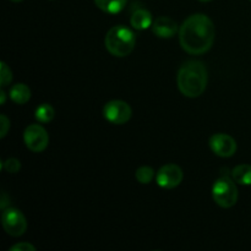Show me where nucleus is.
<instances>
[{
	"instance_id": "f257e3e1",
	"label": "nucleus",
	"mask_w": 251,
	"mask_h": 251,
	"mask_svg": "<svg viewBox=\"0 0 251 251\" xmlns=\"http://www.w3.org/2000/svg\"><path fill=\"white\" fill-rule=\"evenodd\" d=\"M216 37L212 20L203 14L189 16L179 27V42L186 53L200 55L211 49Z\"/></svg>"
},
{
	"instance_id": "f03ea898",
	"label": "nucleus",
	"mask_w": 251,
	"mask_h": 251,
	"mask_svg": "<svg viewBox=\"0 0 251 251\" xmlns=\"http://www.w3.org/2000/svg\"><path fill=\"white\" fill-rule=\"evenodd\" d=\"M207 69L199 60L185 61L178 71V88L185 97H200L207 87Z\"/></svg>"
},
{
	"instance_id": "7ed1b4c3",
	"label": "nucleus",
	"mask_w": 251,
	"mask_h": 251,
	"mask_svg": "<svg viewBox=\"0 0 251 251\" xmlns=\"http://www.w3.org/2000/svg\"><path fill=\"white\" fill-rule=\"evenodd\" d=\"M136 37L134 32L123 25L113 26L105 34L104 46L112 55L124 58L134 50Z\"/></svg>"
},
{
	"instance_id": "20e7f679",
	"label": "nucleus",
	"mask_w": 251,
	"mask_h": 251,
	"mask_svg": "<svg viewBox=\"0 0 251 251\" xmlns=\"http://www.w3.org/2000/svg\"><path fill=\"white\" fill-rule=\"evenodd\" d=\"M212 196L215 202L223 208H229L237 203L238 188L229 176H222L215 181L212 186Z\"/></svg>"
},
{
	"instance_id": "39448f33",
	"label": "nucleus",
	"mask_w": 251,
	"mask_h": 251,
	"mask_svg": "<svg viewBox=\"0 0 251 251\" xmlns=\"http://www.w3.org/2000/svg\"><path fill=\"white\" fill-rule=\"evenodd\" d=\"M1 223L5 232L11 237H21L27 229V221L24 213L14 207L2 210Z\"/></svg>"
},
{
	"instance_id": "423d86ee",
	"label": "nucleus",
	"mask_w": 251,
	"mask_h": 251,
	"mask_svg": "<svg viewBox=\"0 0 251 251\" xmlns=\"http://www.w3.org/2000/svg\"><path fill=\"white\" fill-rule=\"evenodd\" d=\"M24 141L27 149L32 152H43L49 144L47 130L39 124H32L26 127L24 132Z\"/></svg>"
},
{
	"instance_id": "0eeeda50",
	"label": "nucleus",
	"mask_w": 251,
	"mask_h": 251,
	"mask_svg": "<svg viewBox=\"0 0 251 251\" xmlns=\"http://www.w3.org/2000/svg\"><path fill=\"white\" fill-rule=\"evenodd\" d=\"M131 114V107L126 102H124V100H110L103 108V115L112 124H125V123H127L130 120Z\"/></svg>"
},
{
	"instance_id": "6e6552de",
	"label": "nucleus",
	"mask_w": 251,
	"mask_h": 251,
	"mask_svg": "<svg viewBox=\"0 0 251 251\" xmlns=\"http://www.w3.org/2000/svg\"><path fill=\"white\" fill-rule=\"evenodd\" d=\"M183 171L176 164H166L158 171L156 181L161 188L174 189L183 181Z\"/></svg>"
},
{
	"instance_id": "1a4fd4ad",
	"label": "nucleus",
	"mask_w": 251,
	"mask_h": 251,
	"mask_svg": "<svg viewBox=\"0 0 251 251\" xmlns=\"http://www.w3.org/2000/svg\"><path fill=\"white\" fill-rule=\"evenodd\" d=\"M210 147L217 156L228 158L237 152V141L227 134H215L210 139Z\"/></svg>"
},
{
	"instance_id": "9d476101",
	"label": "nucleus",
	"mask_w": 251,
	"mask_h": 251,
	"mask_svg": "<svg viewBox=\"0 0 251 251\" xmlns=\"http://www.w3.org/2000/svg\"><path fill=\"white\" fill-rule=\"evenodd\" d=\"M152 31L159 38H172L179 32V27L176 21L168 16H161L154 20L152 24Z\"/></svg>"
},
{
	"instance_id": "9b49d317",
	"label": "nucleus",
	"mask_w": 251,
	"mask_h": 251,
	"mask_svg": "<svg viewBox=\"0 0 251 251\" xmlns=\"http://www.w3.org/2000/svg\"><path fill=\"white\" fill-rule=\"evenodd\" d=\"M130 24L134 27L135 29H139V31H142V29H146L149 27H152V15L151 12L147 11L145 9H139L131 15V19H130Z\"/></svg>"
},
{
	"instance_id": "f8f14e48",
	"label": "nucleus",
	"mask_w": 251,
	"mask_h": 251,
	"mask_svg": "<svg viewBox=\"0 0 251 251\" xmlns=\"http://www.w3.org/2000/svg\"><path fill=\"white\" fill-rule=\"evenodd\" d=\"M10 98L16 104H25L31 98V90L25 83H16L10 88Z\"/></svg>"
},
{
	"instance_id": "ddd939ff",
	"label": "nucleus",
	"mask_w": 251,
	"mask_h": 251,
	"mask_svg": "<svg viewBox=\"0 0 251 251\" xmlns=\"http://www.w3.org/2000/svg\"><path fill=\"white\" fill-rule=\"evenodd\" d=\"M232 179L240 185H251V166L240 164L233 168Z\"/></svg>"
},
{
	"instance_id": "4468645a",
	"label": "nucleus",
	"mask_w": 251,
	"mask_h": 251,
	"mask_svg": "<svg viewBox=\"0 0 251 251\" xmlns=\"http://www.w3.org/2000/svg\"><path fill=\"white\" fill-rule=\"evenodd\" d=\"M127 0H95L98 9L107 14H119L126 6Z\"/></svg>"
},
{
	"instance_id": "2eb2a0df",
	"label": "nucleus",
	"mask_w": 251,
	"mask_h": 251,
	"mask_svg": "<svg viewBox=\"0 0 251 251\" xmlns=\"http://www.w3.org/2000/svg\"><path fill=\"white\" fill-rule=\"evenodd\" d=\"M54 115H55V110H54V108L51 107L50 104H48V103H43L42 105H39L36 109V112H34L36 119L38 120L39 123H43V124L51 122V120L54 119Z\"/></svg>"
},
{
	"instance_id": "dca6fc26",
	"label": "nucleus",
	"mask_w": 251,
	"mask_h": 251,
	"mask_svg": "<svg viewBox=\"0 0 251 251\" xmlns=\"http://www.w3.org/2000/svg\"><path fill=\"white\" fill-rule=\"evenodd\" d=\"M135 176H136L137 181L141 184H150L154 178V171L151 167H140L139 169L135 173Z\"/></svg>"
},
{
	"instance_id": "f3484780",
	"label": "nucleus",
	"mask_w": 251,
	"mask_h": 251,
	"mask_svg": "<svg viewBox=\"0 0 251 251\" xmlns=\"http://www.w3.org/2000/svg\"><path fill=\"white\" fill-rule=\"evenodd\" d=\"M0 68H1L0 69V85H1V87H5V86L10 85V82L12 81V73L4 61H1Z\"/></svg>"
},
{
	"instance_id": "a211bd4d",
	"label": "nucleus",
	"mask_w": 251,
	"mask_h": 251,
	"mask_svg": "<svg viewBox=\"0 0 251 251\" xmlns=\"http://www.w3.org/2000/svg\"><path fill=\"white\" fill-rule=\"evenodd\" d=\"M1 168L7 173L16 174L21 169V162L16 158H9L1 164Z\"/></svg>"
},
{
	"instance_id": "6ab92c4d",
	"label": "nucleus",
	"mask_w": 251,
	"mask_h": 251,
	"mask_svg": "<svg viewBox=\"0 0 251 251\" xmlns=\"http://www.w3.org/2000/svg\"><path fill=\"white\" fill-rule=\"evenodd\" d=\"M0 122H1V132H0V137H1V139H4L10 129V120L7 119L6 115L1 114L0 115Z\"/></svg>"
},
{
	"instance_id": "aec40b11",
	"label": "nucleus",
	"mask_w": 251,
	"mask_h": 251,
	"mask_svg": "<svg viewBox=\"0 0 251 251\" xmlns=\"http://www.w3.org/2000/svg\"><path fill=\"white\" fill-rule=\"evenodd\" d=\"M10 251H36V248L29 243H20L10 248Z\"/></svg>"
},
{
	"instance_id": "412c9836",
	"label": "nucleus",
	"mask_w": 251,
	"mask_h": 251,
	"mask_svg": "<svg viewBox=\"0 0 251 251\" xmlns=\"http://www.w3.org/2000/svg\"><path fill=\"white\" fill-rule=\"evenodd\" d=\"M7 201H10V199H7V195L6 193H2L1 194V203H0V207H1V210H5L7 206Z\"/></svg>"
},
{
	"instance_id": "4be33fe9",
	"label": "nucleus",
	"mask_w": 251,
	"mask_h": 251,
	"mask_svg": "<svg viewBox=\"0 0 251 251\" xmlns=\"http://www.w3.org/2000/svg\"><path fill=\"white\" fill-rule=\"evenodd\" d=\"M0 97H1V100H0V103H1V105L2 104H5V100H6V95H5V92L4 91H0Z\"/></svg>"
},
{
	"instance_id": "5701e85b",
	"label": "nucleus",
	"mask_w": 251,
	"mask_h": 251,
	"mask_svg": "<svg viewBox=\"0 0 251 251\" xmlns=\"http://www.w3.org/2000/svg\"><path fill=\"white\" fill-rule=\"evenodd\" d=\"M11 1H14V2H19V1H22V0H11Z\"/></svg>"
},
{
	"instance_id": "b1692460",
	"label": "nucleus",
	"mask_w": 251,
	"mask_h": 251,
	"mask_svg": "<svg viewBox=\"0 0 251 251\" xmlns=\"http://www.w3.org/2000/svg\"><path fill=\"white\" fill-rule=\"evenodd\" d=\"M200 1H203V2H206V1H211V0H200Z\"/></svg>"
},
{
	"instance_id": "393cba45",
	"label": "nucleus",
	"mask_w": 251,
	"mask_h": 251,
	"mask_svg": "<svg viewBox=\"0 0 251 251\" xmlns=\"http://www.w3.org/2000/svg\"><path fill=\"white\" fill-rule=\"evenodd\" d=\"M250 1H251V0H250Z\"/></svg>"
}]
</instances>
